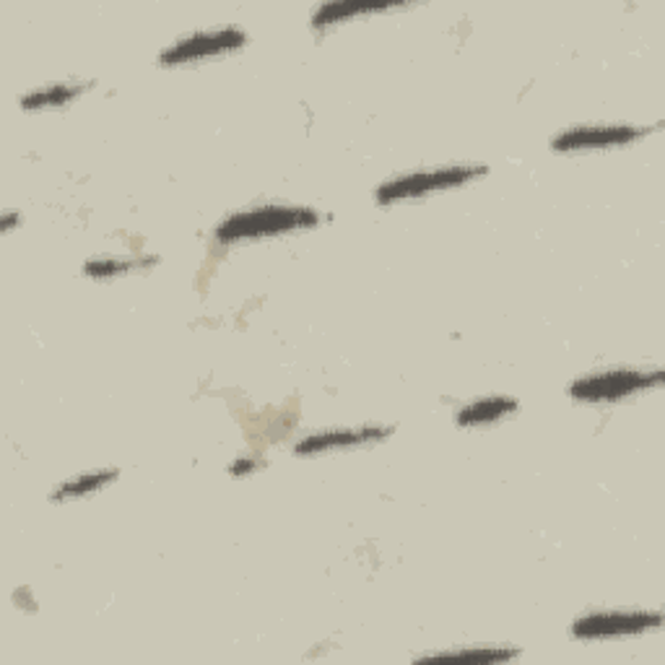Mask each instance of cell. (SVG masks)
Here are the masks:
<instances>
[{
    "label": "cell",
    "mask_w": 665,
    "mask_h": 665,
    "mask_svg": "<svg viewBox=\"0 0 665 665\" xmlns=\"http://www.w3.org/2000/svg\"><path fill=\"white\" fill-rule=\"evenodd\" d=\"M117 476H120V470L117 468H96V470H89V474H79V476L68 478V481L58 483L50 494V499L60 504V502H73V499L94 497V494H100L102 489H107L109 483H115Z\"/></svg>",
    "instance_id": "30bf717a"
},
{
    "label": "cell",
    "mask_w": 665,
    "mask_h": 665,
    "mask_svg": "<svg viewBox=\"0 0 665 665\" xmlns=\"http://www.w3.org/2000/svg\"><path fill=\"white\" fill-rule=\"evenodd\" d=\"M16 221H21L19 213H3V219H0V229H3V234L13 232V226H16Z\"/></svg>",
    "instance_id": "9a60e30c"
},
{
    "label": "cell",
    "mask_w": 665,
    "mask_h": 665,
    "mask_svg": "<svg viewBox=\"0 0 665 665\" xmlns=\"http://www.w3.org/2000/svg\"><path fill=\"white\" fill-rule=\"evenodd\" d=\"M487 172H489L487 164H445V166H432V170L408 172V175L385 179V183L374 190V200H377L380 206L419 200L432 196V192H445L453 190V187L474 183V179L483 177Z\"/></svg>",
    "instance_id": "7a4b0ae2"
},
{
    "label": "cell",
    "mask_w": 665,
    "mask_h": 665,
    "mask_svg": "<svg viewBox=\"0 0 665 665\" xmlns=\"http://www.w3.org/2000/svg\"><path fill=\"white\" fill-rule=\"evenodd\" d=\"M247 45V34L240 26H217V30H200L172 42L159 52V66L177 68L190 62H203L221 55L237 52Z\"/></svg>",
    "instance_id": "277c9868"
},
{
    "label": "cell",
    "mask_w": 665,
    "mask_h": 665,
    "mask_svg": "<svg viewBox=\"0 0 665 665\" xmlns=\"http://www.w3.org/2000/svg\"><path fill=\"white\" fill-rule=\"evenodd\" d=\"M663 370H640V366H611V370L587 372L570 385L572 400L578 404H616L637 393L663 385Z\"/></svg>",
    "instance_id": "3957f363"
},
{
    "label": "cell",
    "mask_w": 665,
    "mask_h": 665,
    "mask_svg": "<svg viewBox=\"0 0 665 665\" xmlns=\"http://www.w3.org/2000/svg\"><path fill=\"white\" fill-rule=\"evenodd\" d=\"M393 432H395V427H385V424L323 429V432L302 436V440L294 445V453L302 457L323 455V453H341V450L377 445V442H385Z\"/></svg>",
    "instance_id": "52a82bcc"
},
{
    "label": "cell",
    "mask_w": 665,
    "mask_h": 665,
    "mask_svg": "<svg viewBox=\"0 0 665 665\" xmlns=\"http://www.w3.org/2000/svg\"><path fill=\"white\" fill-rule=\"evenodd\" d=\"M374 11H383V9L374 3H353V0H343V3H323L320 9L312 13V26L323 30V26L341 24V21L349 16H362V13H374Z\"/></svg>",
    "instance_id": "4fadbf2b"
},
{
    "label": "cell",
    "mask_w": 665,
    "mask_h": 665,
    "mask_svg": "<svg viewBox=\"0 0 665 665\" xmlns=\"http://www.w3.org/2000/svg\"><path fill=\"white\" fill-rule=\"evenodd\" d=\"M653 128H642L632 122H585L572 125L553 136L551 149L557 154H578V151H598V149H619L632 145L640 138H648Z\"/></svg>",
    "instance_id": "5b68a950"
},
{
    "label": "cell",
    "mask_w": 665,
    "mask_h": 665,
    "mask_svg": "<svg viewBox=\"0 0 665 665\" xmlns=\"http://www.w3.org/2000/svg\"><path fill=\"white\" fill-rule=\"evenodd\" d=\"M159 262V258H94L83 266V276L89 279L104 281V279H117V276L133 273V270H145L149 266Z\"/></svg>",
    "instance_id": "7c38bea8"
},
{
    "label": "cell",
    "mask_w": 665,
    "mask_h": 665,
    "mask_svg": "<svg viewBox=\"0 0 665 665\" xmlns=\"http://www.w3.org/2000/svg\"><path fill=\"white\" fill-rule=\"evenodd\" d=\"M520 408V404L510 395H487V398L470 400L463 408L455 411V424L463 429H476V427H489L497 421L508 419Z\"/></svg>",
    "instance_id": "ba28073f"
},
{
    "label": "cell",
    "mask_w": 665,
    "mask_h": 665,
    "mask_svg": "<svg viewBox=\"0 0 665 665\" xmlns=\"http://www.w3.org/2000/svg\"><path fill=\"white\" fill-rule=\"evenodd\" d=\"M320 224V213L310 206H289V203H266L226 217L213 232L219 245H240V242H260L281 234L304 232Z\"/></svg>",
    "instance_id": "6da1fadb"
},
{
    "label": "cell",
    "mask_w": 665,
    "mask_h": 665,
    "mask_svg": "<svg viewBox=\"0 0 665 665\" xmlns=\"http://www.w3.org/2000/svg\"><path fill=\"white\" fill-rule=\"evenodd\" d=\"M663 627L661 611H593L582 614L572 623L574 640H621L655 632Z\"/></svg>",
    "instance_id": "8992f818"
},
{
    "label": "cell",
    "mask_w": 665,
    "mask_h": 665,
    "mask_svg": "<svg viewBox=\"0 0 665 665\" xmlns=\"http://www.w3.org/2000/svg\"><path fill=\"white\" fill-rule=\"evenodd\" d=\"M520 655L517 648H508V644H483V648L470 650H445V653H432L421 661H470V663H508L515 661Z\"/></svg>",
    "instance_id": "8fae6325"
},
{
    "label": "cell",
    "mask_w": 665,
    "mask_h": 665,
    "mask_svg": "<svg viewBox=\"0 0 665 665\" xmlns=\"http://www.w3.org/2000/svg\"><path fill=\"white\" fill-rule=\"evenodd\" d=\"M92 83L83 81H55L45 83V86L32 89L24 96H19V107L26 109V113H39V109H55V107H66L79 100V96L86 92Z\"/></svg>",
    "instance_id": "9c48e42d"
},
{
    "label": "cell",
    "mask_w": 665,
    "mask_h": 665,
    "mask_svg": "<svg viewBox=\"0 0 665 665\" xmlns=\"http://www.w3.org/2000/svg\"><path fill=\"white\" fill-rule=\"evenodd\" d=\"M260 468H262V463L258 460V457H237V460H234L232 466H229L226 470L232 476L245 478V476H253L255 470H260Z\"/></svg>",
    "instance_id": "5bb4252c"
}]
</instances>
